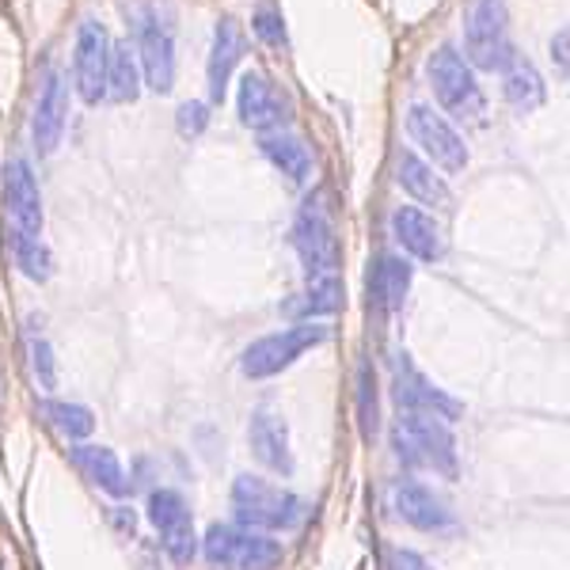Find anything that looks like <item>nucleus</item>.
<instances>
[{
	"label": "nucleus",
	"mask_w": 570,
	"mask_h": 570,
	"mask_svg": "<svg viewBox=\"0 0 570 570\" xmlns=\"http://www.w3.org/2000/svg\"><path fill=\"white\" fill-rule=\"evenodd\" d=\"M233 510L240 529L255 532H289L305 518V502L293 491H285V487L266 483L263 475H236Z\"/></svg>",
	"instance_id": "f257e3e1"
},
{
	"label": "nucleus",
	"mask_w": 570,
	"mask_h": 570,
	"mask_svg": "<svg viewBox=\"0 0 570 570\" xmlns=\"http://www.w3.org/2000/svg\"><path fill=\"white\" fill-rule=\"evenodd\" d=\"M331 338V327L320 320H305V324L282 327L274 335L255 338L252 346L240 354V373L247 381H266V376H278L282 370H289L301 354L316 351Z\"/></svg>",
	"instance_id": "f03ea898"
},
{
	"label": "nucleus",
	"mask_w": 570,
	"mask_h": 570,
	"mask_svg": "<svg viewBox=\"0 0 570 570\" xmlns=\"http://www.w3.org/2000/svg\"><path fill=\"white\" fill-rule=\"evenodd\" d=\"M426 77L430 88H434V99L441 104L449 118L464 126L483 122V88L475 85V69L468 66L453 46H441L434 58L426 61Z\"/></svg>",
	"instance_id": "7ed1b4c3"
},
{
	"label": "nucleus",
	"mask_w": 570,
	"mask_h": 570,
	"mask_svg": "<svg viewBox=\"0 0 570 570\" xmlns=\"http://www.w3.org/2000/svg\"><path fill=\"white\" fill-rule=\"evenodd\" d=\"M202 556L214 570H274L282 563V540L240 525H209Z\"/></svg>",
	"instance_id": "20e7f679"
},
{
	"label": "nucleus",
	"mask_w": 570,
	"mask_h": 570,
	"mask_svg": "<svg viewBox=\"0 0 570 570\" xmlns=\"http://www.w3.org/2000/svg\"><path fill=\"white\" fill-rule=\"evenodd\" d=\"M464 53L468 66L480 72H502L513 61L510 16L505 0H472L464 16Z\"/></svg>",
	"instance_id": "39448f33"
},
{
	"label": "nucleus",
	"mask_w": 570,
	"mask_h": 570,
	"mask_svg": "<svg viewBox=\"0 0 570 570\" xmlns=\"http://www.w3.org/2000/svg\"><path fill=\"white\" fill-rule=\"evenodd\" d=\"M395 453L411 468H430V472L445 475V480L456 475L453 430H449V422H441L434 415H415V411H407V415L400 419V426H395Z\"/></svg>",
	"instance_id": "423d86ee"
},
{
	"label": "nucleus",
	"mask_w": 570,
	"mask_h": 570,
	"mask_svg": "<svg viewBox=\"0 0 570 570\" xmlns=\"http://www.w3.org/2000/svg\"><path fill=\"white\" fill-rule=\"evenodd\" d=\"M293 247H297L301 263H305L308 278H335L338 271V236L335 225H331L327 209L320 198H308L301 206L297 220H293Z\"/></svg>",
	"instance_id": "0eeeda50"
},
{
	"label": "nucleus",
	"mask_w": 570,
	"mask_h": 570,
	"mask_svg": "<svg viewBox=\"0 0 570 570\" xmlns=\"http://www.w3.org/2000/svg\"><path fill=\"white\" fill-rule=\"evenodd\" d=\"M407 134L411 141L419 145L422 153L430 156V168H441L449 171V176H461L468 168V145L464 137L453 130V122H449L445 115H438L434 107L426 104H411L407 110Z\"/></svg>",
	"instance_id": "6e6552de"
},
{
	"label": "nucleus",
	"mask_w": 570,
	"mask_h": 570,
	"mask_svg": "<svg viewBox=\"0 0 570 570\" xmlns=\"http://www.w3.org/2000/svg\"><path fill=\"white\" fill-rule=\"evenodd\" d=\"M149 521L160 532V544L168 551V559L176 567L195 563L198 556V537H195V518H190V505L179 491L160 487L149 494Z\"/></svg>",
	"instance_id": "1a4fd4ad"
},
{
	"label": "nucleus",
	"mask_w": 570,
	"mask_h": 570,
	"mask_svg": "<svg viewBox=\"0 0 570 570\" xmlns=\"http://www.w3.org/2000/svg\"><path fill=\"white\" fill-rule=\"evenodd\" d=\"M392 389H395V400H400L403 411H415V415H434L441 422H453L461 419V403L453 395H445L430 381L426 373L411 362V354H395L392 357Z\"/></svg>",
	"instance_id": "9d476101"
},
{
	"label": "nucleus",
	"mask_w": 570,
	"mask_h": 570,
	"mask_svg": "<svg viewBox=\"0 0 570 570\" xmlns=\"http://www.w3.org/2000/svg\"><path fill=\"white\" fill-rule=\"evenodd\" d=\"M107 61L110 39L99 20H80L77 27V53H72V77H77V96L88 107H99L107 99Z\"/></svg>",
	"instance_id": "9b49d317"
},
{
	"label": "nucleus",
	"mask_w": 570,
	"mask_h": 570,
	"mask_svg": "<svg viewBox=\"0 0 570 570\" xmlns=\"http://www.w3.org/2000/svg\"><path fill=\"white\" fill-rule=\"evenodd\" d=\"M236 110L240 122L255 134H274L289 122V99L282 96V88L274 80H266L263 72H244L240 91H236Z\"/></svg>",
	"instance_id": "f8f14e48"
},
{
	"label": "nucleus",
	"mask_w": 570,
	"mask_h": 570,
	"mask_svg": "<svg viewBox=\"0 0 570 570\" xmlns=\"http://www.w3.org/2000/svg\"><path fill=\"white\" fill-rule=\"evenodd\" d=\"M4 202H8V217H12V236L42 240V190L23 156L8 160L4 168Z\"/></svg>",
	"instance_id": "ddd939ff"
},
{
	"label": "nucleus",
	"mask_w": 570,
	"mask_h": 570,
	"mask_svg": "<svg viewBox=\"0 0 570 570\" xmlns=\"http://www.w3.org/2000/svg\"><path fill=\"white\" fill-rule=\"evenodd\" d=\"M66 115H69L66 80H61L58 69H46L39 104H35V118H31V137H35V149H39V156L58 153L61 134H66Z\"/></svg>",
	"instance_id": "4468645a"
},
{
	"label": "nucleus",
	"mask_w": 570,
	"mask_h": 570,
	"mask_svg": "<svg viewBox=\"0 0 570 570\" xmlns=\"http://www.w3.org/2000/svg\"><path fill=\"white\" fill-rule=\"evenodd\" d=\"M392 505H395V513L419 532H434L438 537V532L456 529V513L449 510V502L422 483H400L392 491Z\"/></svg>",
	"instance_id": "2eb2a0df"
},
{
	"label": "nucleus",
	"mask_w": 570,
	"mask_h": 570,
	"mask_svg": "<svg viewBox=\"0 0 570 570\" xmlns=\"http://www.w3.org/2000/svg\"><path fill=\"white\" fill-rule=\"evenodd\" d=\"M247 441H252V453L259 456V464H266L271 472H278L289 480L293 475V449H289V426L278 411L259 407L252 415V426H247Z\"/></svg>",
	"instance_id": "dca6fc26"
},
{
	"label": "nucleus",
	"mask_w": 570,
	"mask_h": 570,
	"mask_svg": "<svg viewBox=\"0 0 570 570\" xmlns=\"http://www.w3.org/2000/svg\"><path fill=\"white\" fill-rule=\"evenodd\" d=\"M137 58H141V72L145 85H149L156 96H168L176 88V39H171L168 27H160L149 20L141 27V42H137Z\"/></svg>",
	"instance_id": "f3484780"
},
{
	"label": "nucleus",
	"mask_w": 570,
	"mask_h": 570,
	"mask_svg": "<svg viewBox=\"0 0 570 570\" xmlns=\"http://www.w3.org/2000/svg\"><path fill=\"white\" fill-rule=\"evenodd\" d=\"M392 236L407 255H415L422 263H438L445 255V236L441 225L430 214H422L415 206H400L392 214Z\"/></svg>",
	"instance_id": "a211bd4d"
},
{
	"label": "nucleus",
	"mask_w": 570,
	"mask_h": 570,
	"mask_svg": "<svg viewBox=\"0 0 570 570\" xmlns=\"http://www.w3.org/2000/svg\"><path fill=\"white\" fill-rule=\"evenodd\" d=\"M244 58V31L233 16L217 20V31H214V50H209V66H206V77H209V99L220 104L228 91V77L233 69L240 66Z\"/></svg>",
	"instance_id": "6ab92c4d"
},
{
	"label": "nucleus",
	"mask_w": 570,
	"mask_h": 570,
	"mask_svg": "<svg viewBox=\"0 0 570 570\" xmlns=\"http://www.w3.org/2000/svg\"><path fill=\"white\" fill-rule=\"evenodd\" d=\"M69 456H72V464H77V472L85 475L88 483H96L99 491L115 494V499H126V494H130V480H126V468L115 456V449L77 445Z\"/></svg>",
	"instance_id": "aec40b11"
},
{
	"label": "nucleus",
	"mask_w": 570,
	"mask_h": 570,
	"mask_svg": "<svg viewBox=\"0 0 570 570\" xmlns=\"http://www.w3.org/2000/svg\"><path fill=\"white\" fill-rule=\"evenodd\" d=\"M502 96H505V104L518 110V115H532V110L544 107L548 85L529 58H518V53H513V61L502 69Z\"/></svg>",
	"instance_id": "412c9836"
},
{
	"label": "nucleus",
	"mask_w": 570,
	"mask_h": 570,
	"mask_svg": "<svg viewBox=\"0 0 570 570\" xmlns=\"http://www.w3.org/2000/svg\"><path fill=\"white\" fill-rule=\"evenodd\" d=\"M259 149H263V156L282 171L285 179L305 183L312 176V153H308V145L301 141V137L274 130V134H263Z\"/></svg>",
	"instance_id": "4be33fe9"
},
{
	"label": "nucleus",
	"mask_w": 570,
	"mask_h": 570,
	"mask_svg": "<svg viewBox=\"0 0 570 570\" xmlns=\"http://www.w3.org/2000/svg\"><path fill=\"white\" fill-rule=\"evenodd\" d=\"M395 179H400V187L415 202H422V206H445L449 202L445 179L434 176V168L415 153H400V176Z\"/></svg>",
	"instance_id": "5701e85b"
},
{
	"label": "nucleus",
	"mask_w": 570,
	"mask_h": 570,
	"mask_svg": "<svg viewBox=\"0 0 570 570\" xmlns=\"http://www.w3.org/2000/svg\"><path fill=\"white\" fill-rule=\"evenodd\" d=\"M137 96H141L137 50H130V42H115L110 46V61H107V99H115V104H134Z\"/></svg>",
	"instance_id": "b1692460"
},
{
	"label": "nucleus",
	"mask_w": 570,
	"mask_h": 570,
	"mask_svg": "<svg viewBox=\"0 0 570 570\" xmlns=\"http://www.w3.org/2000/svg\"><path fill=\"white\" fill-rule=\"evenodd\" d=\"M338 308H343V285H338V278L312 282L305 293H297V297L285 305L289 316H297V324H305V320H320V316H335Z\"/></svg>",
	"instance_id": "393cba45"
},
{
	"label": "nucleus",
	"mask_w": 570,
	"mask_h": 570,
	"mask_svg": "<svg viewBox=\"0 0 570 570\" xmlns=\"http://www.w3.org/2000/svg\"><path fill=\"white\" fill-rule=\"evenodd\" d=\"M411 278H415V271H411V263L403 255H384L381 266H376V301H381L384 312L403 308V301L411 293Z\"/></svg>",
	"instance_id": "a878e982"
},
{
	"label": "nucleus",
	"mask_w": 570,
	"mask_h": 570,
	"mask_svg": "<svg viewBox=\"0 0 570 570\" xmlns=\"http://www.w3.org/2000/svg\"><path fill=\"white\" fill-rule=\"evenodd\" d=\"M12 240V255H16V266H20L23 278L31 282H46L53 274V255L50 247L42 240H31V236H8Z\"/></svg>",
	"instance_id": "bb28decb"
},
{
	"label": "nucleus",
	"mask_w": 570,
	"mask_h": 570,
	"mask_svg": "<svg viewBox=\"0 0 570 570\" xmlns=\"http://www.w3.org/2000/svg\"><path fill=\"white\" fill-rule=\"evenodd\" d=\"M46 419L58 434H66L69 441H85L96 430V419L85 403H46Z\"/></svg>",
	"instance_id": "cd10ccee"
},
{
	"label": "nucleus",
	"mask_w": 570,
	"mask_h": 570,
	"mask_svg": "<svg viewBox=\"0 0 570 570\" xmlns=\"http://www.w3.org/2000/svg\"><path fill=\"white\" fill-rule=\"evenodd\" d=\"M357 422H362V438L370 441L376 434V376L370 362H357Z\"/></svg>",
	"instance_id": "c85d7f7f"
},
{
	"label": "nucleus",
	"mask_w": 570,
	"mask_h": 570,
	"mask_svg": "<svg viewBox=\"0 0 570 570\" xmlns=\"http://www.w3.org/2000/svg\"><path fill=\"white\" fill-rule=\"evenodd\" d=\"M252 31H255V39L266 46H285V23L274 4H263L259 12L252 16Z\"/></svg>",
	"instance_id": "c756f323"
},
{
	"label": "nucleus",
	"mask_w": 570,
	"mask_h": 570,
	"mask_svg": "<svg viewBox=\"0 0 570 570\" xmlns=\"http://www.w3.org/2000/svg\"><path fill=\"white\" fill-rule=\"evenodd\" d=\"M31 370H35V381H39V389L53 392V384H58V365H53L50 343H42V338H35V343H31Z\"/></svg>",
	"instance_id": "7c9ffc66"
},
{
	"label": "nucleus",
	"mask_w": 570,
	"mask_h": 570,
	"mask_svg": "<svg viewBox=\"0 0 570 570\" xmlns=\"http://www.w3.org/2000/svg\"><path fill=\"white\" fill-rule=\"evenodd\" d=\"M209 126V104H202V99H190V104L179 107L176 115V130L179 137H198L202 130Z\"/></svg>",
	"instance_id": "2f4dec72"
},
{
	"label": "nucleus",
	"mask_w": 570,
	"mask_h": 570,
	"mask_svg": "<svg viewBox=\"0 0 570 570\" xmlns=\"http://www.w3.org/2000/svg\"><path fill=\"white\" fill-rule=\"evenodd\" d=\"M389 570H434V567H430L426 559L419 556V551L395 548V551H392V559H389Z\"/></svg>",
	"instance_id": "473e14b6"
},
{
	"label": "nucleus",
	"mask_w": 570,
	"mask_h": 570,
	"mask_svg": "<svg viewBox=\"0 0 570 570\" xmlns=\"http://www.w3.org/2000/svg\"><path fill=\"white\" fill-rule=\"evenodd\" d=\"M567 42H570V31L567 27H559L556 39H551V61H556V69L563 80H567Z\"/></svg>",
	"instance_id": "72a5a7b5"
}]
</instances>
